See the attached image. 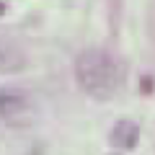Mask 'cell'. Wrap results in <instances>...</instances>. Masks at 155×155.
Returning <instances> with one entry per match:
<instances>
[{
    "mask_svg": "<svg viewBox=\"0 0 155 155\" xmlns=\"http://www.w3.org/2000/svg\"><path fill=\"white\" fill-rule=\"evenodd\" d=\"M80 88L96 101H111L124 85V65L104 49H85L75 62Z\"/></svg>",
    "mask_w": 155,
    "mask_h": 155,
    "instance_id": "cell-1",
    "label": "cell"
},
{
    "mask_svg": "<svg viewBox=\"0 0 155 155\" xmlns=\"http://www.w3.org/2000/svg\"><path fill=\"white\" fill-rule=\"evenodd\" d=\"M0 119L13 127H28L36 119V111L23 93L0 88Z\"/></svg>",
    "mask_w": 155,
    "mask_h": 155,
    "instance_id": "cell-2",
    "label": "cell"
},
{
    "mask_svg": "<svg viewBox=\"0 0 155 155\" xmlns=\"http://www.w3.org/2000/svg\"><path fill=\"white\" fill-rule=\"evenodd\" d=\"M111 145L116 147H124V150H132L140 140V124L132 122V119H119L111 129Z\"/></svg>",
    "mask_w": 155,
    "mask_h": 155,
    "instance_id": "cell-3",
    "label": "cell"
},
{
    "mask_svg": "<svg viewBox=\"0 0 155 155\" xmlns=\"http://www.w3.org/2000/svg\"><path fill=\"white\" fill-rule=\"evenodd\" d=\"M26 65V57L16 44L0 39V72H18Z\"/></svg>",
    "mask_w": 155,
    "mask_h": 155,
    "instance_id": "cell-4",
    "label": "cell"
},
{
    "mask_svg": "<svg viewBox=\"0 0 155 155\" xmlns=\"http://www.w3.org/2000/svg\"><path fill=\"white\" fill-rule=\"evenodd\" d=\"M3 11H5V5H3V3H0V16H3Z\"/></svg>",
    "mask_w": 155,
    "mask_h": 155,
    "instance_id": "cell-5",
    "label": "cell"
}]
</instances>
